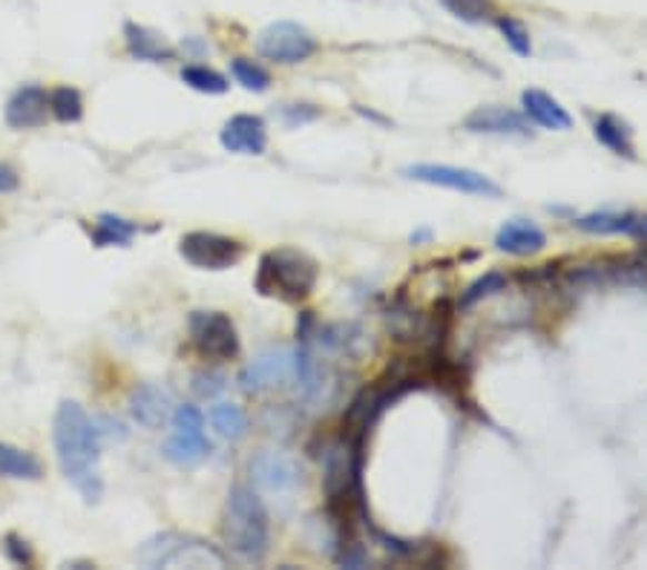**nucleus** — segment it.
<instances>
[{
	"label": "nucleus",
	"instance_id": "f257e3e1",
	"mask_svg": "<svg viewBox=\"0 0 647 570\" xmlns=\"http://www.w3.org/2000/svg\"><path fill=\"white\" fill-rule=\"evenodd\" d=\"M52 438H56L63 479L76 487L87 504H98L104 496V479H101V436L96 430V421H90V416L76 401H61L56 409Z\"/></svg>",
	"mask_w": 647,
	"mask_h": 570
},
{
	"label": "nucleus",
	"instance_id": "f03ea898",
	"mask_svg": "<svg viewBox=\"0 0 647 570\" xmlns=\"http://www.w3.org/2000/svg\"><path fill=\"white\" fill-rule=\"evenodd\" d=\"M222 536L230 553L242 562H262V557L268 553V542H271L268 513H265L262 499L251 487H230Z\"/></svg>",
	"mask_w": 647,
	"mask_h": 570
},
{
	"label": "nucleus",
	"instance_id": "7ed1b4c3",
	"mask_svg": "<svg viewBox=\"0 0 647 570\" xmlns=\"http://www.w3.org/2000/svg\"><path fill=\"white\" fill-rule=\"evenodd\" d=\"M317 277H320V268L306 251L273 248L262 253L253 286L262 297H277L282 303H300L311 297Z\"/></svg>",
	"mask_w": 647,
	"mask_h": 570
},
{
	"label": "nucleus",
	"instance_id": "20e7f679",
	"mask_svg": "<svg viewBox=\"0 0 647 570\" xmlns=\"http://www.w3.org/2000/svg\"><path fill=\"white\" fill-rule=\"evenodd\" d=\"M136 559L145 568H228V557L188 533H159L147 539Z\"/></svg>",
	"mask_w": 647,
	"mask_h": 570
},
{
	"label": "nucleus",
	"instance_id": "39448f33",
	"mask_svg": "<svg viewBox=\"0 0 647 570\" xmlns=\"http://www.w3.org/2000/svg\"><path fill=\"white\" fill-rule=\"evenodd\" d=\"M406 179L420 184H431V188H446L455 190V193H467V197H480V199H501V184L492 182L489 177L478 173L472 168H458V164H409V168L400 170Z\"/></svg>",
	"mask_w": 647,
	"mask_h": 570
},
{
	"label": "nucleus",
	"instance_id": "423d86ee",
	"mask_svg": "<svg viewBox=\"0 0 647 570\" xmlns=\"http://www.w3.org/2000/svg\"><path fill=\"white\" fill-rule=\"evenodd\" d=\"M210 456V441L205 436V416L196 407H179L173 416V436L165 443V458L176 467H199Z\"/></svg>",
	"mask_w": 647,
	"mask_h": 570
},
{
	"label": "nucleus",
	"instance_id": "0eeeda50",
	"mask_svg": "<svg viewBox=\"0 0 647 570\" xmlns=\"http://www.w3.org/2000/svg\"><path fill=\"white\" fill-rule=\"evenodd\" d=\"M190 340H193L196 352L216 360V363L239 354L237 326L222 311H193L190 314Z\"/></svg>",
	"mask_w": 647,
	"mask_h": 570
},
{
	"label": "nucleus",
	"instance_id": "6e6552de",
	"mask_svg": "<svg viewBox=\"0 0 647 570\" xmlns=\"http://www.w3.org/2000/svg\"><path fill=\"white\" fill-rule=\"evenodd\" d=\"M320 50L317 38L293 21H277L257 36V52L277 63H302Z\"/></svg>",
	"mask_w": 647,
	"mask_h": 570
},
{
	"label": "nucleus",
	"instance_id": "1a4fd4ad",
	"mask_svg": "<svg viewBox=\"0 0 647 570\" xmlns=\"http://www.w3.org/2000/svg\"><path fill=\"white\" fill-rule=\"evenodd\" d=\"M179 253L193 268H202V271H225V268L237 266L242 260V242L222 237V233L213 231H190L181 237Z\"/></svg>",
	"mask_w": 647,
	"mask_h": 570
},
{
	"label": "nucleus",
	"instance_id": "9d476101",
	"mask_svg": "<svg viewBox=\"0 0 647 570\" xmlns=\"http://www.w3.org/2000/svg\"><path fill=\"white\" fill-rule=\"evenodd\" d=\"M291 380H297V352H288V349H268L257 354L239 374V383L248 394L271 392Z\"/></svg>",
	"mask_w": 647,
	"mask_h": 570
},
{
	"label": "nucleus",
	"instance_id": "9b49d317",
	"mask_svg": "<svg viewBox=\"0 0 647 570\" xmlns=\"http://www.w3.org/2000/svg\"><path fill=\"white\" fill-rule=\"evenodd\" d=\"M464 130L478 136H501V139H529L532 136V121L512 107L484 104L475 107L472 113L464 119Z\"/></svg>",
	"mask_w": 647,
	"mask_h": 570
},
{
	"label": "nucleus",
	"instance_id": "f8f14e48",
	"mask_svg": "<svg viewBox=\"0 0 647 570\" xmlns=\"http://www.w3.org/2000/svg\"><path fill=\"white\" fill-rule=\"evenodd\" d=\"M248 470H251L253 487H259L262 493H273V496L291 493L293 487L300 484V479H302L300 464H297L293 458H288L286 452H277V450L257 452V456L251 458Z\"/></svg>",
	"mask_w": 647,
	"mask_h": 570
},
{
	"label": "nucleus",
	"instance_id": "ddd939ff",
	"mask_svg": "<svg viewBox=\"0 0 647 570\" xmlns=\"http://www.w3.org/2000/svg\"><path fill=\"white\" fill-rule=\"evenodd\" d=\"M495 248L509 257H532V253L547 248V233L532 219H507L498 233H495Z\"/></svg>",
	"mask_w": 647,
	"mask_h": 570
},
{
	"label": "nucleus",
	"instance_id": "4468645a",
	"mask_svg": "<svg viewBox=\"0 0 647 570\" xmlns=\"http://www.w3.org/2000/svg\"><path fill=\"white\" fill-rule=\"evenodd\" d=\"M573 226L585 233H621V237H634V240H647V217L634 211H593L585 217L573 219Z\"/></svg>",
	"mask_w": 647,
	"mask_h": 570
},
{
	"label": "nucleus",
	"instance_id": "2eb2a0df",
	"mask_svg": "<svg viewBox=\"0 0 647 570\" xmlns=\"http://www.w3.org/2000/svg\"><path fill=\"white\" fill-rule=\"evenodd\" d=\"M219 141H222V148L230 150V153L262 156L265 148H268V130H265V121L259 116L242 113L233 116L222 127Z\"/></svg>",
	"mask_w": 647,
	"mask_h": 570
},
{
	"label": "nucleus",
	"instance_id": "dca6fc26",
	"mask_svg": "<svg viewBox=\"0 0 647 570\" xmlns=\"http://www.w3.org/2000/svg\"><path fill=\"white\" fill-rule=\"evenodd\" d=\"M521 113L527 116L532 124L544 127V130H556V133H564V130H570L573 127V116L567 113V107L550 96V92L536 90V87H529V90L521 92Z\"/></svg>",
	"mask_w": 647,
	"mask_h": 570
},
{
	"label": "nucleus",
	"instance_id": "f3484780",
	"mask_svg": "<svg viewBox=\"0 0 647 570\" xmlns=\"http://www.w3.org/2000/svg\"><path fill=\"white\" fill-rule=\"evenodd\" d=\"M130 416L145 430H161L170 418V394L156 383H141L130 392Z\"/></svg>",
	"mask_w": 647,
	"mask_h": 570
},
{
	"label": "nucleus",
	"instance_id": "a211bd4d",
	"mask_svg": "<svg viewBox=\"0 0 647 570\" xmlns=\"http://www.w3.org/2000/svg\"><path fill=\"white\" fill-rule=\"evenodd\" d=\"M49 96L38 87H23L9 99L7 104V124L14 130H32V127L47 124Z\"/></svg>",
	"mask_w": 647,
	"mask_h": 570
},
{
	"label": "nucleus",
	"instance_id": "6ab92c4d",
	"mask_svg": "<svg viewBox=\"0 0 647 570\" xmlns=\"http://www.w3.org/2000/svg\"><path fill=\"white\" fill-rule=\"evenodd\" d=\"M125 38H127V50H130V56L139 58V61L165 63V61H173L176 58L173 43H170L168 38L150 27L125 23Z\"/></svg>",
	"mask_w": 647,
	"mask_h": 570
},
{
	"label": "nucleus",
	"instance_id": "aec40b11",
	"mask_svg": "<svg viewBox=\"0 0 647 570\" xmlns=\"http://www.w3.org/2000/svg\"><path fill=\"white\" fill-rule=\"evenodd\" d=\"M593 136L599 141L601 148H607L610 153L621 156V159H636V144H634V130L625 119L613 113H601L593 119Z\"/></svg>",
	"mask_w": 647,
	"mask_h": 570
},
{
	"label": "nucleus",
	"instance_id": "412c9836",
	"mask_svg": "<svg viewBox=\"0 0 647 570\" xmlns=\"http://www.w3.org/2000/svg\"><path fill=\"white\" fill-rule=\"evenodd\" d=\"M0 476L38 481L43 476V467L32 452L21 450V447H12V443H0Z\"/></svg>",
	"mask_w": 647,
	"mask_h": 570
},
{
	"label": "nucleus",
	"instance_id": "4be33fe9",
	"mask_svg": "<svg viewBox=\"0 0 647 570\" xmlns=\"http://www.w3.org/2000/svg\"><path fill=\"white\" fill-rule=\"evenodd\" d=\"M136 233H139V226H132V222H127L121 217H112V213H101L96 228H92V242L98 248L130 246Z\"/></svg>",
	"mask_w": 647,
	"mask_h": 570
},
{
	"label": "nucleus",
	"instance_id": "5701e85b",
	"mask_svg": "<svg viewBox=\"0 0 647 570\" xmlns=\"http://www.w3.org/2000/svg\"><path fill=\"white\" fill-rule=\"evenodd\" d=\"M210 427L216 430V436H222L225 441H239L248 432V418L239 407L233 403H216L210 409Z\"/></svg>",
	"mask_w": 647,
	"mask_h": 570
},
{
	"label": "nucleus",
	"instance_id": "b1692460",
	"mask_svg": "<svg viewBox=\"0 0 647 570\" xmlns=\"http://www.w3.org/2000/svg\"><path fill=\"white\" fill-rule=\"evenodd\" d=\"M444 9L449 14H455L458 21L472 23V27H480V23H495L498 18V9H495L492 0H440Z\"/></svg>",
	"mask_w": 647,
	"mask_h": 570
},
{
	"label": "nucleus",
	"instance_id": "393cba45",
	"mask_svg": "<svg viewBox=\"0 0 647 570\" xmlns=\"http://www.w3.org/2000/svg\"><path fill=\"white\" fill-rule=\"evenodd\" d=\"M181 81L196 92H205V96H222L228 92V78L219 76L210 67H202V63H190L181 70Z\"/></svg>",
	"mask_w": 647,
	"mask_h": 570
},
{
	"label": "nucleus",
	"instance_id": "a878e982",
	"mask_svg": "<svg viewBox=\"0 0 647 570\" xmlns=\"http://www.w3.org/2000/svg\"><path fill=\"white\" fill-rule=\"evenodd\" d=\"M495 27H498V32H501L507 47L516 52V56L521 58L532 56V38H529L527 27H524L521 21H516L512 14H498V18H495Z\"/></svg>",
	"mask_w": 647,
	"mask_h": 570
},
{
	"label": "nucleus",
	"instance_id": "bb28decb",
	"mask_svg": "<svg viewBox=\"0 0 647 570\" xmlns=\"http://www.w3.org/2000/svg\"><path fill=\"white\" fill-rule=\"evenodd\" d=\"M230 72H233V78H237L245 90L265 92L268 87H271V76H268V70L259 67L257 61H248V58H233V61H230Z\"/></svg>",
	"mask_w": 647,
	"mask_h": 570
},
{
	"label": "nucleus",
	"instance_id": "cd10ccee",
	"mask_svg": "<svg viewBox=\"0 0 647 570\" xmlns=\"http://www.w3.org/2000/svg\"><path fill=\"white\" fill-rule=\"evenodd\" d=\"M49 110L58 121H78L84 113V104H81V96L72 87H61L49 96Z\"/></svg>",
	"mask_w": 647,
	"mask_h": 570
},
{
	"label": "nucleus",
	"instance_id": "c85d7f7f",
	"mask_svg": "<svg viewBox=\"0 0 647 570\" xmlns=\"http://www.w3.org/2000/svg\"><path fill=\"white\" fill-rule=\"evenodd\" d=\"M504 289H507V277H504L501 271H489V274L478 277V280H475L464 294H460V306L469 309V306L480 303V300H487V297H492L495 291H504Z\"/></svg>",
	"mask_w": 647,
	"mask_h": 570
},
{
	"label": "nucleus",
	"instance_id": "c756f323",
	"mask_svg": "<svg viewBox=\"0 0 647 570\" xmlns=\"http://www.w3.org/2000/svg\"><path fill=\"white\" fill-rule=\"evenodd\" d=\"M3 550H7V557L12 559L14 564H21V568H29L32 564V548H29L27 539H21L18 533H9L3 539Z\"/></svg>",
	"mask_w": 647,
	"mask_h": 570
},
{
	"label": "nucleus",
	"instance_id": "7c9ffc66",
	"mask_svg": "<svg viewBox=\"0 0 647 570\" xmlns=\"http://www.w3.org/2000/svg\"><path fill=\"white\" fill-rule=\"evenodd\" d=\"M279 116H282V121H286L288 127H297V124H306V121L320 119V110H317L313 104H282Z\"/></svg>",
	"mask_w": 647,
	"mask_h": 570
},
{
	"label": "nucleus",
	"instance_id": "2f4dec72",
	"mask_svg": "<svg viewBox=\"0 0 647 570\" xmlns=\"http://www.w3.org/2000/svg\"><path fill=\"white\" fill-rule=\"evenodd\" d=\"M193 389H196V394H202V398H213L216 392H222L225 389V374H219V372L196 374Z\"/></svg>",
	"mask_w": 647,
	"mask_h": 570
},
{
	"label": "nucleus",
	"instance_id": "473e14b6",
	"mask_svg": "<svg viewBox=\"0 0 647 570\" xmlns=\"http://www.w3.org/2000/svg\"><path fill=\"white\" fill-rule=\"evenodd\" d=\"M18 184H21L18 173L9 164L0 162V193H12V190H18Z\"/></svg>",
	"mask_w": 647,
	"mask_h": 570
},
{
	"label": "nucleus",
	"instance_id": "72a5a7b5",
	"mask_svg": "<svg viewBox=\"0 0 647 570\" xmlns=\"http://www.w3.org/2000/svg\"><path fill=\"white\" fill-rule=\"evenodd\" d=\"M426 240H431V231H429V228H424V231H415V233H411V242H415V246H418V242H426Z\"/></svg>",
	"mask_w": 647,
	"mask_h": 570
}]
</instances>
